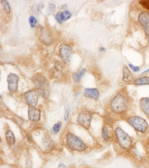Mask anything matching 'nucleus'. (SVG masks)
I'll use <instances>...</instances> for the list:
<instances>
[{
	"label": "nucleus",
	"mask_w": 149,
	"mask_h": 168,
	"mask_svg": "<svg viewBox=\"0 0 149 168\" xmlns=\"http://www.w3.org/2000/svg\"><path fill=\"white\" fill-rule=\"evenodd\" d=\"M130 102L128 97L124 93L118 92L111 97L109 102L110 109L116 115H123L129 108Z\"/></svg>",
	"instance_id": "obj_1"
},
{
	"label": "nucleus",
	"mask_w": 149,
	"mask_h": 168,
	"mask_svg": "<svg viewBox=\"0 0 149 168\" xmlns=\"http://www.w3.org/2000/svg\"><path fill=\"white\" fill-rule=\"evenodd\" d=\"M32 81L39 94L44 99H48L50 96V86L47 78L43 74H37L32 77Z\"/></svg>",
	"instance_id": "obj_2"
},
{
	"label": "nucleus",
	"mask_w": 149,
	"mask_h": 168,
	"mask_svg": "<svg viewBox=\"0 0 149 168\" xmlns=\"http://www.w3.org/2000/svg\"><path fill=\"white\" fill-rule=\"evenodd\" d=\"M65 143L70 150L82 152L87 149V146L80 138L72 132H67L65 135Z\"/></svg>",
	"instance_id": "obj_3"
},
{
	"label": "nucleus",
	"mask_w": 149,
	"mask_h": 168,
	"mask_svg": "<svg viewBox=\"0 0 149 168\" xmlns=\"http://www.w3.org/2000/svg\"><path fill=\"white\" fill-rule=\"evenodd\" d=\"M115 135L118 145L123 150H130L133 147V139L122 128L117 127L115 129Z\"/></svg>",
	"instance_id": "obj_4"
},
{
	"label": "nucleus",
	"mask_w": 149,
	"mask_h": 168,
	"mask_svg": "<svg viewBox=\"0 0 149 168\" xmlns=\"http://www.w3.org/2000/svg\"><path fill=\"white\" fill-rule=\"evenodd\" d=\"M126 121L136 132L144 134L148 129V123L146 120L139 116H131L126 118Z\"/></svg>",
	"instance_id": "obj_5"
},
{
	"label": "nucleus",
	"mask_w": 149,
	"mask_h": 168,
	"mask_svg": "<svg viewBox=\"0 0 149 168\" xmlns=\"http://www.w3.org/2000/svg\"><path fill=\"white\" fill-rule=\"evenodd\" d=\"M91 121H92V114L88 110H82L78 114L76 119L77 123L85 130H88L90 128Z\"/></svg>",
	"instance_id": "obj_6"
},
{
	"label": "nucleus",
	"mask_w": 149,
	"mask_h": 168,
	"mask_svg": "<svg viewBox=\"0 0 149 168\" xmlns=\"http://www.w3.org/2000/svg\"><path fill=\"white\" fill-rule=\"evenodd\" d=\"M23 96H24V99L28 106L36 107L37 106L39 97V92L37 90H30L26 92Z\"/></svg>",
	"instance_id": "obj_7"
},
{
	"label": "nucleus",
	"mask_w": 149,
	"mask_h": 168,
	"mask_svg": "<svg viewBox=\"0 0 149 168\" xmlns=\"http://www.w3.org/2000/svg\"><path fill=\"white\" fill-rule=\"evenodd\" d=\"M73 53V50L72 47L68 44H63L59 47V55L63 62L67 64L70 61L71 57Z\"/></svg>",
	"instance_id": "obj_8"
},
{
	"label": "nucleus",
	"mask_w": 149,
	"mask_h": 168,
	"mask_svg": "<svg viewBox=\"0 0 149 168\" xmlns=\"http://www.w3.org/2000/svg\"><path fill=\"white\" fill-rule=\"evenodd\" d=\"M138 22L141 25L149 39V12L143 11L139 15Z\"/></svg>",
	"instance_id": "obj_9"
},
{
	"label": "nucleus",
	"mask_w": 149,
	"mask_h": 168,
	"mask_svg": "<svg viewBox=\"0 0 149 168\" xmlns=\"http://www.w3.org/2000/svg\"><path fill=\"white\" fill-rule=\"evenodd\" d=\"M19 77L17 74L11 73L7 77L8 89L11 92H16L18 89Z\"/></svg>",
	"instance_id": "obj_10"
},
{
	"label": "nucleus",
	"mask_w": 149,
	"mask_h": 168,
	"mask_svg": "<svg viewBox=\"0 0 149 168\" xmlns=\"http://www.w3.org/2000/svg\"><path fill=\"white\" fill-rule=\"evenodd\" d=\"M41 112L39 108H37V107H29L28 110V119L30 121L39 122L41 119Z\"/></svg>",
	"instance_id": "obj_11"
},
{
	"label": "nucleus",
	"mask_w": 149,
	"mask_h": 168,
	"mask_svg": "<svg viewBox=\"0 0 149 168\" xmlns=\"http://www.w3.org/2000/svg\"><path fill=\"white\" fill-rule=\"evenodd\" d=\"M84 96L88 99L97 101L100 98V92L97 88H85L84 90Z\"/></svg>",
	"instance_id": "obj_12"
},
{
	"label": "nucleus",
	"mask_w": 149,
	"mask_h": 168,
	"mask_svg": "<svg viewBox=\"0 0 149 168\" xmlns=\"http://www.w3.org/2000/svg\"><path fill=\"white\" fill-rule=\"evenodd\" d=\"M140 107L146 116L149 117V97H142L140 100Z\"/></svg>",
	"instance_id": "obj_13"
},
{
	"label": "nucleus",
	"mask_w": 149,
	"mask_h": 168,
	"mask_svg": "<svg viewBox=\"0 0 149 168\" xmlns=\"http://www.w3.org/2000/svg\"><path fill=\"white\" fill-rule=\"evenodd\" d=\"M122 81L125 83H131L134 81L133 76L130 70L126 66H124L122 71Z\"/></svg>",
	"instance_id": "obj_14"
},
{
	"label": "nucleus",
	"mask_w": 149,
	"mask_h": 168,
	"mask_svg": "<svg viewBox=\"0 0 149 168\" xmlns=\"http://www.w3.org/2000/svg\"><path fill=\"white\" fill-rule=\"evenodd\" d=\"M5 138L8 145L10 146H13L15 143V137L13 132L11 130H8L5 133Z\"/></svg>",
	"instance_id": "obj_15"
},
{
	"label": "nucleus",
	"mask_w": 149,
	"mask_h": 168,
	"mask_svg": "<svg viewBox=\"0 0 149 168\" xmlns=\"http://www.w3.org/2000/svg\"><path fill=\"white\" fill-rule=\"evenodd\" d=\"M42 31V30H41ZM41 41L46 45H50L52 43V40L50 34H49L47 30H43L41 32Z\"/></svg>",
	"instance_id": "obj_16"
},
{
	"label": "nucleus",
	"mask_w": 149,
	"mask_h": 168,
	"mask_svg": "<svg viewBox=\"0 0 149 168\" xmlns=\"http://www.w3.org/2000/svg\"><path fill=\"white\" fill-rule=\"evenodd\" d=\"M87 72V70L85 68H83L80 70H79L78 72H76L73 74V79H74V82L75 83H79L82 79V77L84 76V74Z\"/></svg>",
	"instance_id": "obj_17"
},
{
	"label": "nucleus",
	"mask_w": 149,
	"mask_h": 168,
	"mask_svg": "<svg viewBox=\"0 0 149 168\" xmlns=\"http://www.w3.org/2000/svg\"><path fill=\"white\" fill-rule=\"evenodd\" d=\"M134 84L137 86H145L149 85V77H142L138 78L134 81Z\"/></svg>",
	"instance_id": "obj_18"
},
{
	"label": "nucleus",
	"mask_w": 149,
	"mask_h": 168,
	"mask_svg": "<svg viewBox=\"0 0 149 168\" xmlns=\"http://www.w3.org/2000/svg\"><path fill=\"white\" fill-rule=\"evenodd\" d=\"M102 139H104V141H109L110 139H111V135H110L109 133V130L108 127L106 125H103L102 128Z\"/></svg>",
	"instance_id": "obj_19"
},
{
	"label": "nucleus",
	"mask_w": 149,
	"mask_h": 168,
	"mask_svg": "<svg viewBox=\"0 0 149 168\" xmlns=\"http://www.w3.org/2000/svg\"><path fill=\"white\" fill-rule=\"evenodd\" d=\"M42 144H43V147L47 149L50 148L52 146V142H51V139H50V137H48V135L45 137L43 139V142H42Z\"/></svg>",
	"instance_id": "obj_20"
},
{
	"label": "nucleus",
	"mask_w": 149,
	"mask_h": 168,
	"mask_svg": "<svg viewBox=\"0 0 149 168\" xmlns=\"http://www.w3.org/2000/svg\"><path fill=\"white\" fill-rule=\"evenodd\" d=\"M61 126H62V123L61 121H59L57 122V123H56L54 125L53 128H52V133L53 134V135H57V134L60 131L61 128Z\"/></svg>",
	"instance_id": "obj_21"
},
{
	"label": "nucleus",
	"mask_w": 149,
	"mask_h": 168,
	"mask_svg": "<svg viewBox=\"0 0 149 168\" xmlns=\"http://www.w3.org/2000/svg\"><path fill=\"white\" fill-rule=\"evenodd\" d=\"M1 4H2L3 7L4 8V11H6V13L7 14H10L11 11V6H10L9 2L6 0H1Z\"/></svg>",
	"instance_id": "obj_22"
},
{
	"label": "nucleus",
	"mask_w": 149,
	"mask_h": 168,
	"mask_svg": "<svg viewBox=\"0 0 149 168\" xmlns=\"http://www.w3.org/2000/svg\"><path fill=\"white\" fill-rule=\"evenodd\" d=\"M71 17H72V13L69 11L65 10V11L61 12V19L63 22L68 20L69 19L71 18Z\"/></svg>",
	"instance_id": "obj_23"
},
{
	"label": "nucleus",
	"mask_w": 149,
	"mask_h": 168,
	"mask_svg": "<svg viewBox=\"0 0 149 168\" xmlns=\"http://www.w3.org/2000/svg\"><path fill=\"white\" fill-rule=\"evenodd\" d=\"M29 23L32 28H35L37 26V20L34 16H30L29 17Z\"/></svg>",
	"instance_id": "obj_24"
},
{
	"label": "nucleus",
	"mask_w": 149,
	"mask_h": 168,
	"mask_svg": "<svg viewBox=\"0 0 149 168\" xmlns=\"http://www.w3.org/2000/svg\"><path fill=\"white\" fill-rule=\"evenodd\" d=\"M139 2L145 9L149 11V0H141Z\"/></svg>",
	"instance_id": "obj_25"
},
{
	"label": "nucleus",
	"mask_w": 149,
	"mask_h": 168,
	"mask_svg": "<svg viewBox=\"0 0 149 168\" xmlns=\"http://www.w3.org/2000/svg\"><path fill=\"white\" fill-rule=\"evenodd\" d=\"M55 19L59 23H60V24L63 23V21H62V19H61V12H58V13L56 14Z\"/></svg>",
	"instance_id": "obj_26"
},
{
	"label": "nucleus",
	"mask_w": 149,
	"mask_h": 168,
	"mask_svg": "<svg viewBox=\"0 0 149 168\" xmlns=\"http://www.w3.org/2000/svg\"><path fill=\"white\" fill-rule=\"evenodd\" d=\"M128 66L130 67V68H131L132 70L134 71V72H139V71L140 70V68L139 67V66H135L134 65H133V64H131V63H129L128 64Z\"/></svg>",
	"instance_id": "obj_27"
},
{
	"label": "nucleus",
	"mask_w": 149,
	"mask_h": 168,
	"mask_svg": "<svg viewBox=\"0 0 149 168\" xmlns=\"http://www.w3.org/2000/svg\"><path fill=\"white\" fill-rule=\"evenodd\" d=\"M26 168H33V164H32V161L30 158H27L26 160Z\"/></svg>",
	"instance_id": "obj_28"
},
{
	"label": "nucleus",
	"mask_w": 149,
	"mask_h": 168,
	"mask_svg": "<svg viewBox=\"0 0 149 168\" xmlns=\"http://www.w3.org/2000/svg\"><path fill=\"white\" fill-rule=\"evenodd\" d=\"M69 113H70V110L69 108H67L65 111V114H64V119L65 121H68L69 118Z\"/></svg>",
	"instance_id": "obj_29"
},
{
	"label": "nucleus",
	"mask_w": 149,
	"mask_h": 168,
	"mask_svg": "<svg viewBox=\"0 0 149 168\" xmlns=\"http://www.w3.org/2000/svg\"><path fill=\"white\" fill-rule=\"evenodd\" d=\"M56 10V6L54 4H49V11L50 13H54Z\"/></svg>",
	"instance_id": "obj_30"
},
{
	"label": "nucleus",
	"mask_w": 149,
	"mask_h": 168,
	"mask_svg": "<svg viewBox=\"0 0 149 168\" xmlns=\"http://www.w3.org/2000/svg\"><path fill=\"white\" fill-rule=\"evenodd\" d=\"M57 168H67V167H66V165L65 164L63 163H61L59 164Z\"/></svg>",
	"instance_id": "obj_31"
},
{
	"label": "nucleus",
	"mask_w": 149,
	"mask_h": 168,
	"mask_svg": "<svg viewBox=\"0 0 149 168\" xmlns=\"http://www.w3.org/2000/svg\"><path fill=\"white\" fill-rule=\"evenodd\" d=\"M104 50H105V48L103 47L100 48V52H103V51H104Z\"/></svg>",
	"instance_id": "obj_32"
},
{
	"label": "nucleus",
	"mask_w": 149,
	"mask_h": 168,
	"mask_svg": "<svg viewBox=\"0 0 149 168\" xmlns=\"http://www.w3.org/2000/svg\"><path fill=\"white\" fill-rule=\"evenodd\" d=\"M149 72V68H148V70H146L144 71V72H142V74H145V73H147V72Z\"/></svg>",
	"instance_id": "obj_33"
},
{
	"label": "nucleus",
	"mask_w": 149,
	"mask_h": 168,
	"mask_svg": "<svg viewBox=\"0 0 149 168\" xmlns=\"http://www.w3.org/2000/svg\"><path fill=\"white\" fill-rule=\"evenodd\" d=\"M148 132H149V126H148Z\"/></svg>",
	"instance_id": "obj_34"
}]
</instances>
